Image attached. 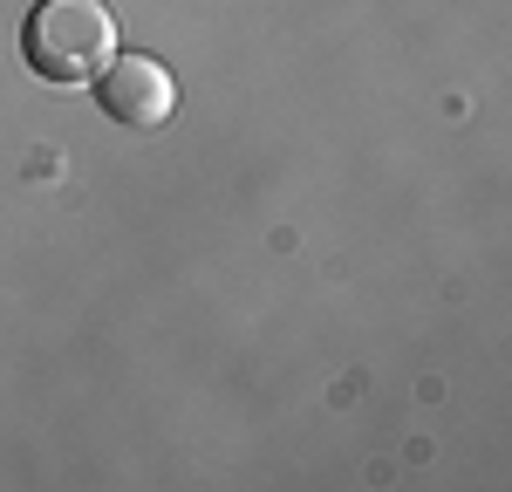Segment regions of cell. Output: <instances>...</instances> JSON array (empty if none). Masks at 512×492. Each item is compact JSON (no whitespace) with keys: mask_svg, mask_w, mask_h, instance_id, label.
Here are the masks:
<instances>
[{"mask_svg":"<svg viewBox=\"0 0 512 492\" xmlns=\"http://www.w3.org/2000/svg\"><path fill=\"white\" fill-rule=\"evenodd\" d=\"M96 96H103V110L117 123H130V130H158V123L171 117V103H178L171 69H164L158 55H117V62H103Z\"/></svg>","mask_w":512,"mask_h":492,"instance_id":"cell-2","label":"cell"},{"mask_svg":"<svg viewBox=\"0 0 512 492\" xmlns=\"http://www.w3.org/2000/svg\"><path fill=\"white\" fill-rule=\"evenodd\" d=\"M117 48V21L103 0H41L28 14V62L48 82H96Z\"/></svg>","mask_w":512,"mask_h":492,"instance_id":"cell-1","label":"cell"}]
</instances>
